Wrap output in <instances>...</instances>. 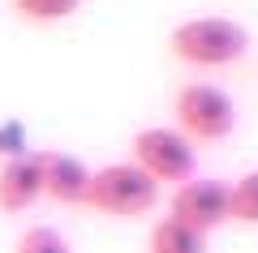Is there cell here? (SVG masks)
<instances>
[{"label": "cell", "mask_w": 258, "mask_h": 253, "mask_svg": "<svg viewBox=\"0 0 258 253\" xmlns=\"http://www.w3.org/2000/svg\"><path fill=\"white\" fill-rule=\"evenodd\" d=\"M43 198V150H26L0 163V210L18 215Z\"/></svg>", "instance_id": "cell-6"}, {"label": "cell", "mask_w": 258, "mask_h": 253, "mask_svg": "<svg viewBox=\"0 0 258 253\" xmlns=\"http://www.w3.org/2000/svg\"><path fill=\"white\" fill-rule=\"evenodd\" d=\"M91 189V167L69 150H43V198L60 206H82Z\"/></svg>", "instance_id": "cell-7"}, {"label": "cell", "mask_w": 258, "mask_h": 253, "mask_svg": "<svg viewBox=\"0 0 258 253\" xmlns=\"http://www.w3.org/2000/svg\"><path fill=\"white\" fill-rule=\"evenodd\" d=\"M129 154L142 172L164 189V185H185L194 181V142L181 133V129H168V125H147L134 133L129 142Z\"/></svg>", "instance_id": "cell-4"}, {"label": "cell", "mask_w": 258, "mask_h": 253, "mask_svg": "<svg viewBox=\"0 0 258 253\" xmlns=\"http://www.w3.org/2000/svg\"><path fill=\"white\" fill-rule=\"evenodd\" d=\"M168 219L194 227L198 236H211L215 227L228 223V185L211 181V176H194V181L176 185L172 202H168Z\"/></svg>", "instance_id": "cell-5"}, {"label": "cell", "mask_w": 258, "mask_h": 253, "mask_svg": "<svg viewBox=\"0 0 258 253\" xmlns=\"http://www.w3.org/2000/svg\"><path fill=\"white\" fill-rule=\"evenodd\" d=\"M147 253H207V236H198L194 227L176 223V219H155L147 236Z\"/></svg>", "instance_id": "cell-8"}, {"label": "cell", "mask_w": 258, "mask_h": 253, "mask_svg": "<svg viewBox=\"0 0 258 253\" xmlns=\"http://www.w3.org/2000/svg\"><path fill=\"white\" fill-rule=\"evenodd\" d=\"M228 223L258 227V167L228 185Z\"/></svg>", "instance_id": "cell-9"}, {"label": "cell", "mask_w": 258, "mask_h": 253, "mask_svg": "<svg viewBox=\"0 0 258 253\" xmlns=\"http://www.w3.org/2000/svg\"><path fill=\"white\" fill-rule=\"evenodd\" d=\"M176 129L189 142H224L237 129V103L228 91L211 86V81H189L176 91Z\"/></svg>", "instance_id": "cell-3"}, {"label": "cell", "mask_w": 258, "mask_h": 253, "mask_svg": "<svg viewBox=\"0 0 258 253\" xmlns=\"http://www.w3.org/2000/svg\"><path fill=\"white\" fill-rule=\"evenodd\" d=\"M13 253H74V249H69L64 232H56L52 223H35V227H26V232L18 236Z\"/></svg>", "instance_id": "cell-11"}, {"label": "cell", "mask_w": 258, "mask_h": 253, "mask_svg": "<svg viewBox=\"0 0 258 253\" xmlns=\"http://www.w3.org/2000/svg\"><path fill=\"white\" fill-rule=\"evenodd\" d=\"M155 202H159V185L134 159H125V163L95 167L82 206L99 210V215H112V219H138V215H151Z\"/></svg>", "instance_id": "cell-2"}, {"label": "cell", "mask_w": 258, "mask_h": 253, "mask_svg": "<svg viewBox=\"0 0 258 253\" xmlns=\"http://www.w3.org/2000/svg\"><path fill=\"white\" fill-rule=\"evenodd\" d=\"M0 154H5V159L26 154V129H22L18 120H5V125H0Z\"/></svg>", "instance_id": "cell-12"}, {"label": "cell", "mask_w": 258, "mask_h": 253, "mask_svg": "<svg viewBox=\"0 0 258 253\" xmlns=\"http://www.w3.org/2000/svg\"><path fill=\"white\" fill-rule=\"evenodd\" d=\"M168 47H172L176 60L194 64V69H224V64H237L249 52V30L232 18H215V13L185 18L172 26Z\"/></svg>", "instance_id": "cell-1"}, {"label": "cell", "mask_w": 258, "mask_h": 253, "mask_svg": "<svg viewBox=\"0 0 258 253\" xmlns=\"http://www.w3.org/2000/svg\"><path fill=\"white\" fill-rule=\"evenodd\" d=\"M9 5L26 22H64L82 9V0H9Z\"/></svg>", "instance_id": "cell-10"}]
</instances>
